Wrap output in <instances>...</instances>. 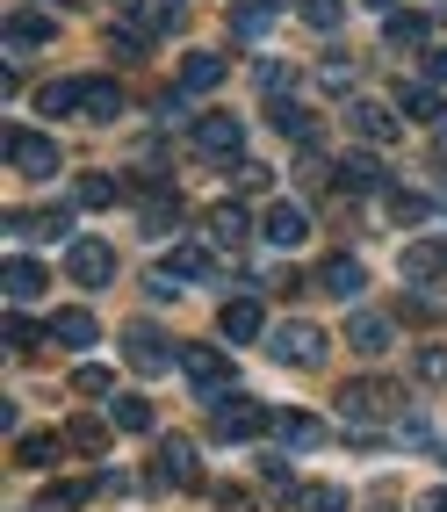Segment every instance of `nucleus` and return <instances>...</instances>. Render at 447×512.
I'll return each mask as SVG.
<instances>
[{
  "mask_svg": "<svg viewBox=\"0 0 447 512\" xmlns=\"http://www.w3.org/2000/svg\"><path fill=\"white\" fill-rule=\"evenodd\" d=\"M123 361H130L137 375H166V368H181V354L166 347V332H159V325H130V332H123Z\"/></svg>",
  "mask_w": 447,
  "mask_h": 512,
  "instance_id": "obj_6",
  "label": "nucleus"
},
{
  "mask_svg": "<svg viewBox=\"0 0 447 512\" xmlns=\"http://www.w3.org/2000/svg\"><path fill=\"white\" fill-rule=\"evenodd\" d=\"M231 181L246 188V195H267V166H253V159H238V166H231Z\"/></svg>",
  "mask_w": 447,
  "mask_h": 512,
  "instance_id": "obj_45",
  "label": "nucleus"
},
{
  "mask_svg": "<svg viewBox=\"0 0 447 512\" xmlns=\"http://www.w3.org/2000/svg\"><path fill=\"white\" fill-rule=\"evenodd\" d=\"M339 412H347V426L375 433V426H404V390L397 383H375V375H354L347 390H339Z\"/></svg>",
  "mask_w": 447,
  "mask_h": 512,
  "instance_id": "obj_1",
  "label": "nucleus"
},
{
  "mask_svg": "<svg viewBox=\"0 0 447 512\" xmlns=\"http://www.w3.org/2000/svg\"><path fill=\"white\" fill-rule=\"evenodd\" d=\"M339 339H347L361 361H375V354H390V339H397V332H390V318H383V311H354Z\"/></svg>",
  "mask_w": 447,
  "mask_h": 512,
  "instance_id": "obj_14",
  "label": "nucleus"
},
{
  "mask_svg": "<svg viewBox=\"0 0 447 512\" xmlns=\"http://www.w3.org/2000/svg\"><path fill=\"white\" fill-rule=\"evenodd\" d=\"M274 440H282L289 455L325 448V419H311V412H274Z\"/></svg>",
  "mask_w": 447,
  "mask_h": 512,
  "instance_id": "obj_17",
  "label": "nucleus"
},
{
  "mask_svg": "<svg viewBox=\"0 0 447 512\" xmlns=\"http://www.w3.org/2000/svg\"><path fill=\"white\" fill-rule=\"evenodd\" d=\"M58 8H73V0H58Z\"/></svg>",
  "mask_w": 447,
  "mask_h": 512,
  "instance_id": "obj_52",
  "label": "nucleus"
},
{
  "mask_svg": "<svg viewBox=\"0 0 447 512\" xmlns=\"http://www.w3.org/2000/svg\"><path fill=\"white\" fill-rule=\"evenodd\" d=\"M260 87H267V94H282V87H289V65H274V58H260Z\"/></svg>",
  "mask_w": 447,
  "mask_h": 512,
  "instance_id": "obj_47",
  "label": "nucleus"
},
{
  "mask_svg": "<svg viewBox=\"0 0 447 512\" xmlns=\"http://www.w3.org/2000/svg\"><path fill=\"white\" fill-rule=\"evenodd\" d=\"M274 123H282L289 138H303V145H318V116H311V109H296V101H274Z\"/></svg>",
  "mask_w": 447,
  "mask_h": 512,
  "instance_id": "obj_32",
  "label": "nucleus"
},
{
  "mask_svg": "<svg viewBox=\"0 0 447 512\" xmlns=\"http://www.w3.org/2000/svg\"><path fill=\"white\" fill-rule=\"evenodd\" d=\"M318 289H325V296H347V303H354V296L368 289V267H361L354 253H332V260L318 267Z\"/></svg>",
  "mask_w": 447,
  "mask_h": 512,
  "instance_id": "obj_16",
  "label": "nucleus"
},
{
  "mask_svg": "<svg viewBox=\"0 0 447 512\" xmlns=\"http://www.w3.org/2000/svg\"><path fill=\"white\" fill-rule=\"evenodd\" d=\"M73 390L80 397H109V368H73Z\"/></svg>",
  "mask_w": 447,
  "mask_h": 512,
  "instance_id": "obj_46",
  "label": "nucleus"
},
{
  "mask_svg": "<svg viewBox=\"0 0 447 512\" xmlns=\"http://www.w3.org/2000/svg\"><path fill=\"white\" fill-rule=\"evenodd\" d=\"M332 188H347V195H390V174H383V159H375V152H347Z\"/></svg>",
  "mask_w": 447,
  "mask_h": 512,
  "instance_id": "obj_12",
  "label": "nucleus"
},
{
  "mask_svg": "<svg viewBox=\"0 0 447 512\" xmlns=\"http://www.w3.org/2000/svg\"><path fill=\"white\" fill-rule=\"evenodd\" d=\"M188 145H195V152H210V159H246V123H238L231 109H210V116H195Z\"/></svg>",
  "mask_w": 447,
  "mask_h": 512,
  "instance_id": "obj_2",
  "label": "nucleus"
},
{
  "mask_svg": "<svg viewBox=\"0 0 447 512\" xmlns=\"http://www.w3.org/2000/svg\"><path fill=\"white\" fill-rule=\"evenodd\" d=\"M267 22H274V0H238L231 8V37H267Z\"/></svg>",
  "mask_w": 447,
  "mask_h": 512,
  "instance_id": "obj_27",
  "label": "nucleus"
},
{
  "mask_svg": "<svg viewBox=\"0 0 447 512\" xmlns=\"http://www.w3.org/2000/svg\"><path fill=\"white\" fill-rule=\"evenodd\" d=\"M174 224H181V202L166 195V188H152L145 202H137V231H145V238H166Z\"/></svg>",
  "mask_w": 447,
  "mask_h": 512,
  "instance_id": "obj_19",
  "label": "nucleus"
},
{
  "mask_svg": "<svg viewBox=\"0 0 447 512\" xmlns=\"http://www.w3.org/2000/svg\"><path fill=\"white\" fill-rule=\"evenodd\" d=\"M217 80H224V58L217 51H188L181 58V94H210Z\"/></svg>",
  "mask_w": 447,
  "mask_h": 512,
  "instance_id": "obj_22",
  "label": "nucleus"
},
{
  "mask_svg": "<svg viewBox=\"0 0 447 512\" xmlns=\"http://www.w3.org/2000/svg\"><path fill=\"white\" fill-rule=\"evenodd\" d=\"M174 22H181V0H137V15H130L137 37H166Z\"/></svg>",
  "mask_w": 447,
  "mask_h": 512,
  "instance_id": "obj_23",
  "label": "nucleus"
},
{
  "mask_svg": "<svg viewBox=\"0 0 447 512\" xmlns=\"http://www.w3.org/2000/svg\"><path fill=\"white\" fill-rule=\"evenodd\" d=\"M267 354L282 361V368H318V361H325V332H318L311 318H289L282 332L267 339Z\"/></svg>",
  "mask_w": 447,
  "mask_h": 512,
  "instance_id": "obj_3",
  "label": "nucleus"
},
{
  "mask_svg": "<svg viewBox=\"0 0 447 512\" xmlns=\"http://www.w3.org/2000/svg\"><path fill=\"white\" fill-rule=\"evenodd\" d=\"M419 512H447V491H426V498H419Z\"/></svg>",
  "mask_w": 447,
  "mask_h": 512,
  "instance_id": "obj_49",
  "label": "nucleus"
},
{
  "mask_svg": "<svg viewBox=\"0 0 447 512\" xmlns=\"http://www.w3.org/2000/svg\"><path fill=\"white\" fill-rule=\"evenodd\" d=\"M87 498H94V484H51V491H44V505H37V512H80V505H87Z\"/></svg>",
  "mask_w": 447,
  "mask_h": 512,
  "instance_id": "obj_36",
  "label": "nucleus"
},
{
  "mask_svg": "<svg viewBox=\"0 0 447 512\" xmlns=\"http://www.w3.org/2000/svg\"><path fill=\"white\" fill-rule=\"evenodd\" d=\"M166 267H174L181 282H202V275H210L217 260H210V246H188V238H181V246H174V260H166Z\"/></svg>",
  "mask_w": 447,
  "mask_h": 512,
  "instance_id": "obj_30",
  "label": "nucleus"
},
{
  "mask_svg": "<svg viewBox=\"0 0 447 512\" xmlns=\"http://www.w3.org/2000/svg\"><path fill=\"white\" fill-rule=\"evenodd\" d=\"M440 267H447V253H440V246H404V275H411V289L433 282Z\"/></svg>",
  "mask_w": 447,
  "mask_h": 512,
  "instance_id": "obj_31",
  "label": "nucleus"
},
{
  "mask_svg": "<svg viewBox=\"0 0 447 512\" xmlns=\"http://www.w3.org/2000/svg\"><path fill=\"white\" fill-rule=\"evenodd\" d=\"M109 426H123V433H152V404H145V397H109Z\"/></svg>",
  "mask_w": 447,
  "mask_h": 512,
  "instance_id": "obj_28",
  "label": "nucleus"
},
{
  "mask_svg": "<svg viewBox=\"0 0 447 512\" xmlns=\"http://www.w3.org/2000/svg\"><path fill=\"white\" fill-rule=\"evenodd\" d=\"M260 238L267 246H303V238H311V210H303V202H267Z\"/></svg>",
  "mask_w": 447,
  "mask_h": 512,
  "instance_id": "obj_11",
  "label": "nucleus"
},
{
  "mask_svg": "<svg viewBox=\"0 0 447 512\" xmlns=\"http://www.w3.org/2000/svg\"><path fill=\"white\" fill-rule=\"evenodd\" d=\"M397 109H404V123H447L440 87H419V80H404V87H397Z\"/></svg>",
  "mask_w": 447,
  "mask_h": 512,
  "instance_id": "obj_18",
  "label": "nucleus"
},
{
  "mask_svg": "<svg viewBox=\"0 0 447 512\" xmlns=\"http://www.w3.org/2000/svg\"><path fill=\"white\" fill-rule=\"evenodd\" d=\"M210 412H217V440H253V433L274 426V412L253 404V397H224V404H210Z\"/></svg>",
  "mask_w": 447,
  "mask_h": 512,
  "instance_id": "obj_9",
  "label": "nucleus"
},
{
  "mask_svg": "<svg viewBox=\"0 0 447 512\" xmlns=\"http://www.w3.org/2000/svg\"><path fill=\"white\" fill-rule=\"evenodd\" d=\"M303 22H311V29H325V37H332V29L347 22V0H303Z\"/></svg>",
  "mask_w": 447,
  "mask_h": 512,
  "instance_id": "obj_41",
  "label": "nucleus"
},
{
  "mask_svg": "<svg viewBox=\"0 0 447 512\" xmlns=\"http://www.w3.org/2000/svg\"><path fill=\"white\" fill-rule=\"evenodd\" d=\"M246 231H253V224H246V210H231V202H224V210L210 217V238H217V246H238Z\"/></svg>",
  "mask_w": 447,
  "mask_h": 512,
  "instance_id": "obj_39",
  "label": "nucleus"
},
{
  "mask_svg": "<svg viewBox=\"0 0 447 512\" xmlns=\"http://www.w3.org/2000/svg\"><path fill=\"white\" fill-rule=\"evenodd\" d=\"M8 166H22L29 181H51L58 174V145L44 138V130H15L8 123Z\"/></svg>",
  "mask_w": 447,
  "mask_h": 512,
  "instance_id": "obj_7",
  "label": "nucleus"
},
{
  "mask_svg": "<svg viewBox=\"0 0 447 512\" xmlns=\"http://www.w3.org/2000/svg\"><path fill=\"white\" fill-rule=\"evenodd\" d=\"M383 37H390L397 51H411V44H426V15H390V22H383Z\"/></svg>",
  "mask_w": 447,
  "mask_h": 512,
  "instance_id": "obj_37",
  "label": "nucleus"
},
{
  "mask_svg": "<svg viewBox=\"0 0 447 512\" xmlns=\"http://www.w3.org/2000/svg\"><path fill=\"white\" fill-rule=\"evenodd\" d=\"M440 159H447V123H440Z\"/></svg>",
  "mask_w": 447,
  "mask_h": 512,
  "instance_id": "obj_51",
  "label": "nucleus"
},
{
  "mask_svg": "<svg viewBox=\"0 0 447 512\" xmlns=\"http://www.w3.org/2000/svg\"><path fill=\"white\" fill-rule=\"evenodd\" d=\"M145 296H152V303H174V296H181V275H174V267H152V275H145Z\"/></svg>",
  "mask_w": 447,
  "mask_h": 512,
  "instance_id": "obj_44",
  "label": "nucleus"
},
{
  "mask_svg": "<svg viewBox=\"0 0 447 512\" xmlns=\"http://www.w3.org/2000/svg\"><path fill=\"white\" fill-rule=\"evenodd\" d=\"M58 455H65V433H22L15 440V462L22 469H51Z\"/></svg>",
  "mask_w": 447,
  "mask_h": 512,
  "instance_id": "obj_25",
  "label": "nucleus"
},
{
  "mask_svg": "<svg viewBox=\"0 0 447 512\" xmlns=\"http://www.w3.org/2000/svg\"><path fill=\"white\" fill-rule=\"evenodd\" d=\"M51 339H58V347H73V354H87L94 339H101V325H94V311H58L51 318Z\"/></svg>",
  "mask_w": 447,
  "mask_h": 512,
  "instance_id": "obj_21",
  "label": "nucleus"
},
{
  "mask_svg": "<svg viewBox=\"0 0 447 512\" xmlns=\"http://www.w3.org/2000/svg\"><path fill=\"white\" fill-rule=\"evenodd\" d=\"M217 332L231 339V347H246V339L267 332V311H260V296H231L224 311H217Z\"/></svg>",
  "mask_w": 447,
  "mask_h": 512,
  "instance_id": "obj_13",
  "label": "nucleus"
},
{
  "mask_svg": "<svg viewBox=\"0 0 447 512\" xmlns=\"http://www.w3.org/2000/svg\"><path fill=\"white\" fill-rule=\"evenodd\" d=\"M73 202H80V210H109V202H116V181H109V174H80Z\"/></svg>",
  "mask_w": 447,
  "mask_h": 512,
  "instance_id": "obj_35",
  "label": "nucleus"
},
{
  "mask_svg": "<svg viewBox=\"0 0 447 512\" xmlns=\"http://www.w3.org/2000/svg\"><path fill=\"white\" fill-rule=\"evenodd\" d=\"M65 275H73L80 289H109V275H116V253L101 246V238H73V246H65Z\"/></svg>",
  "mask_w": 447,
  "mask_h": 512,
  "instance_id": "obj_8",
  "label": "nucleus"
},
{
  "mask_svg": "<svg viewBox=\"0 0 447 512\" xmlns=\"http://www.w3.org/2000/svg\"><path fill=\"white\" fill-rule=\"evenodd\" d=\"M65 448L101 455V448H109V426H101V419H73V426H65Z\"/></svg>",
  "mask_w": 447,
  "mask_h": 512,
  "instance_id": "obj_33",
  "label": "nucleus"
},
{
  "mask_svg": "<svg viewBox=\"0 0 447 512\" xmlns=\"http://www.w3.org/2000/svg\"><path fill=\"white\" fill-rule=\"evenodd\" d=\"M426 73H433V80H447V51H433V58H426Z\"/></svg>",
  "mask_w": 447,
  "mask_h": 512,
  "instance_id": "obj_50",
  "label": "nucleus"
},
{
  "mask_svg": "<svg viewBox=\"0 0 447 512\" xmlns=\"http://www.w3.org/2000/svg\"><path fill=\"white\" fill-rule=\"evenodd\" d=\"M318 87H325V94H347V101H354V58H325V65H318Z\"/></svg>",
  "mask_w": 447,
  "mask_h": 512,
  "instance_id": "obj_38",
  "label": "nucleus"
},
{
  "mask_svg": "<svg viewBox=\"0 0 447 512\" xmlns=\"http://www.w3.org/2000/svg\"><path fill=\"white\" fill-rule=\"evenodd\" d=\"M159 476H166V484H174V491H202V455H195V440H159Z\"/></svg>",
  "mask_w": 447,
  "mask_h": 512,
  "instance_id": "obj_10",
  "label": "nucleus"
},
{
  "mask_svg": "<svg viewBox=\"0 0 447 512\" xmlns=\"http://www.w3.org/2000/svg\"><path fill=\"white\" fill-rule=\"evenodd\" d=\"M411 375H419V383H447V347H440V339H426V347H419Z\"/></svg>",
  "mask_w": 447,
  "mask_h": 512,
  "instance_id": "obj_40",
  "label": "nucleus"
},
{
  "mask_svg": "<svg viewBox=\"0 0 447 512\" xmlns=\"http://www.w3.org/2000/svg\"><path fill=\"white\" fill-rule=\"evenodd\" d=\"M289 505L296 512H347V491L339 484H289Z\"/></svg>",
  "mask_w": 447,
  "mask_h": 512,
  "instance_id": "obj_26",
  "label": "nucleus"
},
{
  "mask_svg": "<svg viewBox=\"0 0 447 512\" xmlns=\"http://www.w3.org/2000/svg\"><path fill=\"white\" fill-rule=\"evenodd\" d=\"M383 202H390V217H397V224H419V217H426V195H419V188H390Z\"/></svg>",
  "mask_w": 447,
  "mask_h": 512,
  "instance_id": "obj_42",
  "label": "nucleus"
},
{
  "mask_svg": "<svg viewBox=\"0 0 447 512\" xmlns=\"http://www.w3.org/2000/svg\"><path fill=\"white\" fill-rule=\"evenodd\" d=\"M181 375L202 390V404H224L231 397V361L217 347H181Z\"/></svg>",
  "mask_w": 447,
  "mask_h": 512,
  "instance_id": "obj_4",
  "label": "nucleus"
},
{
  "mask_svg": "<svg viewBox=\"0 0 447 512\" xmlns=\"http://www.w3.org/2000/svg\"><path fill=\"white\" fill-rule=\"evenodd\" d=\"M347 130H354V145H397L404 116L383 109V101H368V94H354V101H347Z\"/></svg>",
  "mask_w": 447,
  "mask_h": 512,
  "instance_id": "obj_5",
  "label": "nucleus"
},
{
  "mask_svg": "<svg viewBox=\"0 0 447 512\" xmlns=\"http://www.w3.org/2000/svg\"><path fill=\"white\" fill-rule=\"evenodd\" d=\"M44 267L37 260H22V253H8V267H0V289H8V311H15V303H37L44 296Z\"/></svg>",
  "mask_w": 447,
  "mask_h": 512,
  "instance_id": "obj_15",
  "label": "nucleus"
},
{
  "mask_svg": "<svg viewBox=\"0 0 447 512\" xmlns=\"http://www.w3.org/2000/svg\"><path fill=\"white\" fill-rule=\"evenodd\" d=\"M37 101H44V116H73V109H87V101H80V80H51Z\"/></svg>",
  "mask_w": 447,
  "mask_h": 512,
  "instance_id": "obj_34",
  "label": "nucleus"
},
{
  "mask_svg": "<svg viewBox=\"0 0 447 512\" xmlns=\"http://www.w3.org/2000/svg\"><path fill=\"white\" fill-rule=\"evenodd\" d=\"M217 505H224V512H253V498H246V491H231V484L217 491Z\"/></svg>",
  "mask_w": 447,
  "mask_h": 512,
  "instance_id": "obj_48",
  "label": "nucleus"
},
{
  "mask_svg": "<svg viewBox=\"0 0 447 512\" xmlns=\"http://www.w3.org/2000/svg\"><path fill=\"white\" fill-rule=\"evenodd\" d=\"M80 101H87V116H94V123H109V116L123 109V87H116L109 73H94V80H80Z\"/></svg>",
  "mask_w": 447,
  "mask_h": 512,
  "instance_id": "obj_24",
  "label": "nucleus"
},
{
  "mask_svg": "<svg viewBox=\"0 0 447 512\" xmlns=\"http://www.w3.org/2000/svg\"><path fill=\"white\" fill-rule=\"evenodd\" d=\"M0 339H8V354H29V347H44L51 332H37L29 318H15V311H8V332H0Z\"/></svg>",
  "mask_w": 447,
  "mask_h": 512,
  "instance_id": "obj_43",
  "label": "nucleus"
},
{
  "mask_svg": "<svg viewBox=\"0 0 447 512\" xmlns=\"http://www.w3.org/2000/svg\"><path fill=\"white\" fill-rule=\"evenodd\" d=\"M8 238H65V217H51V210H22V217H8Z\"/></svg>",
  "mask_w": 447,
  "mask_h": 512,
  "instance_id": "obj_29",
  "label": "nucleus"
},
{
  "mask_svg": "<svg viewBox=\"0 0 447 512\" xmlns=\"http://www.w3.org/2000/svg\"><path fill=\"white\" fill-rule=\"evenodd\" d=\"M51 37H58V22H51V15H37V8H15V15H8V51L51 44Z\"/></svg>",
  "mask_w": 447,
  "mask_h": 512,
  "instance_id": "obj_20",
  "label": "nucleus"
}]
</instances>
